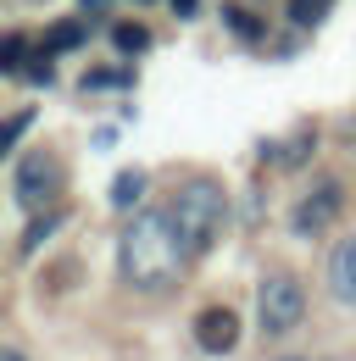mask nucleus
Returning a JSON list of instances; mask_svg holds the SVG:
<instances>
[{
	"label": "nucleus",
	"mask_w": 356,
	"mask_h": 361,
	"mask_svg": "<svg viewBox=\"0 0 356 361\" xmlns=\"http://www.w3.org/2000/svg\"><path fill=\"white\" fill-rule=\"evenodd\" d=\"M178 6V17H189V11H195V0H173Z\"/></svg>",
	"instance_id": "nucleus-19"
},
{
	"label": "nucleus",
	"mask_w": 356,
	"mask_h": 361,
	"mask_svg": "<svg viewBox=\"0 0 356 361\" xmlns=\"http://www.w3.org/2000/svg\"><path fill=\"white\" fill-rule=\"evenodd\" d=\"M256 317H262V334H290V328L307 317V289H301V278L267 272L262 289H256Z\"/></svg>",
	"instance_id": "nucleus-3"
},
{
	"label": "nucleus",
	"mask_w": 356,
	"mask_h": 361,
	"mask_svg": "<svg viewBox=\"0 0 356 361\" xmlns=\"http://www.w3.org/2000/svg\"><path fill=\"white\" fill-rule=\"evenodd\" d=\"M6 73H11V78H23V73H28V39H23V34H11V39H6Z\"/></svg>",
	"instance_id": "nucleus-10"
},
{
	"label": "nucleus",
	"mask_w": 356,
	"mask_h": 361,
	"mask_svg": "<svg viewBox=\"0 0 356 361\" xmlns=\"http://www.w3.org/2000/svg\"><path fill=\"white\" fill-rule=\"evenodd\" d=\"M284 361H295V356H284Z\"/></svg>",
	"instance_id": "nucleus-20"
},
{
	"label": "nucleus",
	"mask_w": 356,
	"mask_h": 361,
	"mask_svg": "<svg viewBox=\"0 0 356 361\" xmlns=\"http://www.w3.org/2000/svg\"><path fill=\"white\" fill-rule=\"evenodd\" d=\"M328 289L340 306H356V239H340L328 256Z\"/></svg>",
	"instance_id": "nucleus-7"
},
{
	"label": "nucleus",
	"mask_w": 356,
	"mask_h": 361,
	"mask_svg": "<svg viewBox=\"0 0 356 361\" xmlns=\"http://www.w3.org/2000/svg\"><path fill=\"white\" fill-rule=\"evenodd\" d=\"M195 345L206 356H228L239 345V317L228 312V306H206V312L195 317Z\"/></svg>",
	"instance_id": "nucleus-6"
},
{
	"label": "nucleus",
	"mask_w": 356,
	"mask_h": 361,
	"mask_svg": "<svg viewBox=\"0 0 356 361\" xmlns=\"http://www.w3.org/2000/svg\"><path fill=\"white\" fill-rule=\"evenodd\" d=\"M28 123H34V111H17V117H11V128H6V150H17V139L28 134Z\"/></svg>",
	"instance_id": "nucleus-15"
},
{
	"label": "nucleus",
	"mask_w": 356,
	"mask_h": 361,
	"mask_svg": "<svg viewBox=\"0 0 356 361\" xmlns=\"http://www.w3.org/2000/svg\"><path fill=\"white\" fill-rule=\"evenodd\" d=\"M117 256H123V278H129L134 289H167L189 250H184V239H178L167 206H162V212H139V217L123 228Z\"/></svg>",
	"instance_id": "nucleus-1"
},
{
	"label": "nucleus",
	"mask_w": 356,
	"mask_h": 361,
	"mask_svg": "<svg viewBox=\"0 0 356 361\" xmlns=\"http://www.w3.org/2000/svg\"><path fill=\"white\" fill-rule=\"evenodd\" d=\"M11 189H17V200H23L28 212H44V200L61 195V167H56V156H28V161L17 167Z\"/></svg>",
	"instance_id": "nucleus-4"
},
{
	"label": "nucleus",
	"mask_w": 356,
	"mask_h": 361,
	"mask_svg": "<svg viewBox=\"0 0 356 361\" xmlns=\"http://www.w3.org/2000/svg\"><path fill=\"white\" fill-rule=\"evenodd\" d=\"M56 228H61V212H50V217H34V228L23 233V250H34V245H40V239H50Z\"/></svg>",
	"instance_id": "nucleus-13"
},
{
	"label": "nucleus",
	"mask_w": 356,
	"mask_h": 361,
	"mask_svg": "<svg viewBox=\"0 0 356 361\" xmlns=\"http://www.w3.org/2000/svg\"><path fill=\"white\" fill-rule=\"evenodd\" d=\"M0 361H23V350H17V345H6V350H0Z\"/></svg>",
	"instance_id": "nucleus-18"
},
{
	"label": "nucleus",
	"mask_w": 356,
	"mask_h": 361,
	"mask_svg": "<svg viewBox=\"0 0 356 361\" xmlns=\"http://www.w3.org/2000/svg\"><path fill=\"white\" fill-rule=\"evenodd\" d=\"M167 217H173L184 250H189V256H206V250L218 245L222 223H228V200H222V189L212 178H189V183H178V189H173Z\"/></svg>",
	"instance_id": "nucleus-2"
},
{
	"label": "nucleus",
	"mask_w": 356,
	"mask_h": 361,
	"mask_svg": "<svg viewBox=\"0 0 356 361\" xmlns=\"http://www.w3.org/2000/svg\"><path fill=\"white\" fill-rule=\"evenodd\" d=\"M78 39H84L78 23H56V28H44V50H73Z\"/></svg>",
	"instance_id": "nucleus-11"
},
{
	"label": "nucleus",
	"mask_w": 356,
	"mask_h": 361,
	"mask_svg": "<svg viewBox=\"0 0 356 361\" xmlns=\"http://www.w3.org/2000/svg\"><path fill=\"white\" fill-rule=\"evenodd\" d=\"M328 11H334V0H290V23L295 28H317Z\"/></svg>",
	"instance_id": "nucleus-9"
},
{
	"label": "nucleus",
	"mask_w": 356,
	"mask_h": 361,
	"mask_svg": "<svg viewBox=\"0 0 356 361\" xmlns=\"http://www.w3.org/2000/svg\"><path fill=\"white\" fill-rule=\"evenodd\" d=\"M117 84H129V73H117V67H95L84 78V90H117Z\"/></svg>",
	"instance_id": "nucleus-14"
},
{
	"label": "nucleus",
	"mask_w": 356,
	"mask_h": 361,
	"mask_svg": "<svg viewBox=\"0 0 356 361\" xmlns=\"http://www.w3.org/2000/svg\"><path fill=\"white\" fill-rule=\"evenodd\" d=\"M334 217H340V183L317 178L307 195L295 200V217H290V223H295V233H307V239H312V233H323Z\"/></svg>",
	"instance_id": "nucleus-5"
},
{
	"label": "nucleus",
	"mask_w": 356,
	"mask_h": 361,
	"mask_svg": "<svg viewBox=\"0 0 356 361\" xmlns=\"http://www.w3.org/2000/svg\"><path fill=\"white\" fill-rule=\"evenodd\" d=\"M222 17H228V23H234V28H239V34H256V17H245V11H239V6H228V11H222Z\"/></svg>",
	"instance_id": "nucleus-17"
},
{
	"label": "nucleus",
	"mask_w": 356,
	"mask_h": 361,
	"mask_svg": "<svg viewBox=\"0 0 356 361\" xmlns=\"http://www.w3.org/2000/svg\"><path fill=\"white\" fill-rule=\"evenodd\" d=\"M145 45H150V28H139V23H123V28H117V50H129V56H139Z\"/></svg>",
	"instance_id": "nucleus-12"
},
{
	"label": "nucleus",
	"mask_w": 356,
	"mask_h": 361,
	"mask_svg": "<svg viewBox=\"0 0 356 361\" xmlns=\"http://www.w3.org/2000/svg\"><path fill=\"white\" fill-rule=\"evenodd\" d=\"M139 195H145V173H117V183H112V200H117V206H123V212H134V206H139Z\"/></svg>",
	"instance_id": "nucleus-8"
},
{
	"label": "nucleus",
	"mask_w": 356,
	"mask_h": 361,
	"mask_svg": "<svg viewBox=\"0 0 356 361\" xmlns=\"http://www.w3.org/2000/svg\"><path fill=\"white\" fill-rule=\"evenodd\" d=\"M28 84H50V56H40V61H28V73H23Z\"/></svg>",
	"instance_id": "nucleus-16"
}]
</instances>
